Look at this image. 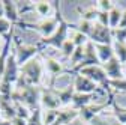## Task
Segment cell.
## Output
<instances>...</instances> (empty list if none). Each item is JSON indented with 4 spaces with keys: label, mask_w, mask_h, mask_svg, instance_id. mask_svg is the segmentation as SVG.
<instances>
[{
    "label": "cell",
    "mask_w": 126,
    "mask_h": 125,
    "mask_svg": "<svg viewBox=\"0 0 126 125\" xmlns=\"http://www.w3.org/2000/svg\"><path fill=\"white\" fill-rule=\"evenodd\" d=\"M54 5V12H56V17L59 18V27L56 30V33L50 38H42L41 41H38V48L41 53H44V50L47 47H54V48H62V45L65 44L66 39H69V32H71V27H74V24H69L62 15V9H60V2H53Z\"/></svg>",
    "instance_id": "obj_1"
},
{
    "label": "cell",
    "mask_w": 126,
    "mask_h": 125,
    "mask_svg": "<svg viewBox=\"0 0 126 125\" xmlns=\"http://www.w3.org/2000/svg\"><path fill=\"white\" fill-rule=\"evenodd\" d=\"M41 87L36 86H15L12 92V101L26 105L30 112L41 108Z\"/></svg>",
    "instance_id": "obj_2"
},
{
    "label": "cell",
    "mask_w": 126,
    "mask_h": 125,
    "mask_svg": "<svg viewBox=\"0 0 126 125\" xmlns=\"http://www.w3.org/2000/svg\"><path fill=\"white\" fill-rule=\"evenodd\" d=\"M44 75V66L42 63L35 57L29 60L26 65L20 66V79L15 86H36L41 87Z\"/></svg>",
    "instance_id": "obj_3"
},
{
    "label": "cell",
    "mask_w": 126,
    "mask_h": 125,
    "mask_svg": "<svg viewBox=\"0 0 126 125\" xmlns=\"http://www.w3.org/2000/svg\"><path fill=\"white\" fill-rule=\"evenodd\" d=\"M18 26H21L24 29L36 30V32H39L42 35V38H50V36H53L56 33V30L59 27V18L56 15H53V17H48V18H42L41 21H38L35 24H29L26 21H21Z\"/></svg>",
    "instance_id": "obj_4"
},
{
    "label": "cell",
    "mask_w": 126,
    "mask_h": 125,
    "mask_svg": "<svg viewBox=\"0 0 126 125\" xmlns=\"http://www.w3.org/2000/svg\"><path fill=\"white\" fill-rule=\"evenodd\" d=\"M14 45H15L14 47L15 57H17V62H18L20 66L26 65L29 60L35 59L38 54H41L38 45H35V44H23V42L18 41L17 36H15V39H14Z\"/></svg>",
    "instance_id": "obj_5"
},
{
    "label": "cell",
    "mask_w": 126,
    "mask_h": 125,
    "mask_svg": "<svg viewBox=\"0 0 126 125\" xmlns=\"http://www.w3.org/2000/svg\"><path fill=\"white\" fill-rule=\"evenodd\" d=\"M78 74L87 77V79H90L92 82H94L98 86H101L104 90H107V95H108V93H113V90H110V87H108V77H107L102 65H93V66L83 68Z\"/></svg>",
    "instance_id": "obj_6"
},
{
    "label": "cell",
    "mask_w": 126,
    "mask_h": 125,
    "mask_svg": "<svg viewBox=\"0 0 126 125\" xmlns=\"http://www.w3.org/2000/svg\"><path fill=\"white\" fill-rule=\"evenodd\" d=\"M75 92L78 93H98V95L104 97L107 95V90H104L101 86H98L94 82H92L90 79L81 75V74H75L74 75V82H72Z\"/></svg>",
    "instance_id": "obj_7"
},
{
    "label": "cell",
    "mask_w": 126,
    "mask_h": 125,
    "mask_svg": "<svg viewBox=\"0 0 126 125\" xmlns=\"http://www.w3.org/2000/svg\"><path fill=\"white\" fill-rule=\"evenodd\" d=\"M18 79H20V65L17 62V57H15V50L12 48L11 54L6 60V66H5V71H3V75H2V79H0V82L15 86Z\"/></svg>",
    "instance_id": "obj_8"
},
{
    "label": "cell",
    "mask_w": 126,
    "mask_h": 125,
    "mask_svg": "<svg viewBox=\"0 0 126 125\" xmlns=\"http://www.w3.org/2000/svg\"><path fill=\"white\" fill-rule=\"evenodd\" d=\"M93 65H101V62H99V57H98V53H96V47H94V44H93L92 41H89V42L84 45V57H83V60H81L75 68L69 69V72L78 74L83 68L93 66Z\"/></svg>",
    "instance_id": "obj_9"
},
{
    "label": "cell",
    "mask_w": 126,
    "mask_h": 125,
    "mask_svg": "<svg viewBox=\"0 0 126 125\" xmlns=\"http://www.w3.org/2000/svg\"><path fill=\"white\" fill-rule=\"evenodd\" d=\"M89 39L93 42V44H108V45H113L114 39H113V30L107 27V26H102L99 24L98 21L93 23V29L89 35Z\"/></svg>",
    "instance_id": "obj_10"
},
{
    "label": "cell",
    "mask_w": 126,
    "mask_h": 125,
    "mask_svg": "<svg viewBox=\"0 0 126 125\" xmlns=\"http://www.w3.org/2000/svg\"><path fill=\"white\" fill-rule=\"evenodd\" d=\"M42 56H44V60H45V69L50 74V86H54L57 77L62 75L63 72H69V69H66L65 65H63L59 59H56L53 56H47L44 53H42Z\"/></svg>",
    "instance_id": "obj_11"
},
{
    "label": "cell",
    "mask_w": 126,
    "mask_h": 125,
    "mask_svg": "<svg viewBox=\"0 0 126 125\" xmlns=\"http://www.w3.org/2000/svg\"><path fill=\"white\" fill-rule=\"evenodd\" d=\"M62 103L59 97L54 93L53 87H42L41 89V110H59L62 108Z\"/></svg>",
    "instance_id": "obj_12"
},
{
    "label": "cell",
    "mask_w": 126,
    "mask_h": 125,
    "mask_svg": "<svg viewBox=\"0 0 126 125\" xmlns=\"http://www.w3.org/2000/svg\"><path fill=\"white\" fill-rule=\"evenodd\" d=\"M108 80H117V79H123L125 77V68H123V63L114 56L111 57L107 63L102 65Z\"/></svg>",
    "instance_id": "obj_13"
},
{
    "label": "cell",
    "mask_w": 126,
    "mask_h": 125,
    "mask_svg": "<svg viewBox=\"0 0 126 125\" xmlns=\"http://www.w3.org/2000/svg\"><path fill=\"white\" fill-rule=\"evenodd\" d=\"M75 119H80V110H75L71 105L62 107L57 110V118L53 125H71Z\"/></svg>",
    "instance_id": "obj_14"
},
{
    "label": "cell",
    "mask_w": 126,
    "mask_h": 125,
    "mask_svg": "<svg viewBox=\"0 0 126 125\" xmlns=\"http://www.w3.org/2000/svg\"><path fill=\"white\" fill-rule=\"evenodd\" d=\"M3 9H5V18L9 20L14 26H18L23 20L18 9V2H12V0H3Z\"/></svg>",
    "instance_id": "obj_15"
},
{
    "label": "cell",
    "mask_w": 126,
    "mask_h": 125,
    "mask_svg": "<svg viewBox=\"0 0 126 125\" xmlns=\"http://www.w3.org/2000/svg\"><path fill=\"white\" fill-rule=\"evenodd\" d=\"M0 116L6 121H12L17 118V105H15V101H12V98L0 97Z\"/></svg>",
    "instance_id": "obj_16"
},
{
    "label": "cell",
    "mask_w": 126,
    "mask_h": 125,
    "mask_svg": "<svg viewBox=\"0 0 126 125\" xmlns=\"http://www.w3.org/2000/svg\"><path fill=\"white\" fill-rule=\"evenodd\" d=\"M96 97H99L98 93H78V92H75L72 103H71V107L75 108V110H81L86 105L96 101Z\"/></svg>",
    "instance_id": "obj_17"
},
{
    "label": "cell",
    "mask_w": 126,
    "mask_h": 125,
    "mask_svg": "<svg viewBox=\"0 0 126 125\" xmlns=\"http://www.w3.org/2000/svg\"><path fill=\"white\" fill-rule=\"evenodd\" d=\"M50 87H53L54 93L59 97V100H60V103H62L63 107L71 105L72 98H74V95H75V87H74V84H69V86L63 87V89H57L56 86H50Z\"/></svg>",
    "instance_id": "obj_18"
},
{
    "label": "cell",
    "mask_w": 126,
    "mask_h": 125,
    "mask_svg": "<svg viewBox=\"0 0 126 125\" xmlns=\"http://www.w3.org/2000/svg\"><path fill=\"white\" fill-rule=\"evenodd\" d=\"M94 47H96V53H98L101 65L107 63L111 57H114L113 45H108V44H94Z\"/></svg>",
    "instance_id": "obj_19"
},
{
    "label": "cell",
    "mask_w": 126,
    "mask_h": 125,
    "mask_svg": "<svg viewBox=\"0 0 126 125\" xmlns=\"http://www.w3.org/2000/svg\"><path fill=\"white\" fill-rule=\"evenodd\" d=\"M77 11H78V14H80V18L83 21H90V23H94L98 20V15H99V11H98V8L94 5H90V6L83 8V9L78 6Z\"/></svg>",
    "instance_id": "obj_20"
},
{
    "label": "cell",
    "mask_w": 126,
    "mask_h": 125,
    "mask_svg": "<svg viewBox=\"0 0 126 125\" xmlns=\"http://www.w3.org/2000/svg\"><path fill=\"white\" fill-rule=\"evenodd\" d=\"M54 11V5L53 2H45V0H41V2H35V12L38 15H41L42 18H48L53 17L51 12Z\"/></svg>",
    "instance_id": "obj_21"
},
{
    "label": "cell",
    "mask_w": 126,
    "mask_h": 125,
    "mask_svg": "<svg viewBox=\"0 0 126 125\" xmlns=\"http://www.w3.org/2000/svg\"><path fill=\"white\" fill-rule=\"evenodd\" d=\"M75 27H77V24L72 27V32H71V35H69V39L75 44V47H84L90 39H89L84 33H81L80 30H77Z\"/></svg>",
    "instance_id": "obj_22"
},
{
    "label": "cell",
    "mask_w": 126,
    "mask_h": 125,
    "mask_svg": "<svg viewBox=\"0 0 126 125\" xmlns=\"http://www.w3.org/2000/svg\"><path fill=\"white\" fill-rule=\"evenodd\" d=\"M111 108H113V116H114L122 125H126V107L119 105L117 101L113 98V100H111Z\"/></svg>",
    "instance_id": "obj_23"
},
{
    "label": "cell",
    "mask_w": 126,
    "mask_h": 125,
    "mask_svg": "<svg viewBox=\"0 0 126 125\" xmlns=\"http://www.w3.org/2000/svg\"><path fill=\"white\" fill-rule=\"evenodd\" d=\"M122 17H123V11L116 5L111 11H110V27H111V30L119 27V24L122 21Z\"/></svg>",
    "instance_id": "obj_24"
},
{
    "label": "cell",
    "mask_w": 126,
    "mask_h": 125,
    "mask_svg": "<svg viewBox=\"0 0 126 125\" xmlns=\"http://www.w3.org/2000/svg\"><path fill=\"white\" fill-rule=\"evenodd\" d=\"M113 50H114V56L125 65L126 63V42L114 41L113 42Z\"/></svg>",
    "instance_id": "obj_25"
},
{
    "label": "cell",
    "mask_w": 126,
    "mask_h": 125,
    "mask_svg": "<svg viewBox=\"0 0 126 125\" xmlns=\"http://www.w3.org/2000/svg\"><path fill=\"white\" fill-rule=\"evenodd\" d=\"M108 87H110V90L126 93V77L117 79V80H108Z\"/></svg>",
    "instance_id": "obj_26"
},
{
    "label": "cell",
    "mask_w": 126,
    "mask_h": 125,
    "mask_svg": "<svg viewBox=\"0 0 126 125\" xmlns=\"http://www.w3.org/2000/svg\"><path fill=\"white\" fill-rule=\"evenodd\" d=\"M75 44L71 41V39H66L65 41V44L62 45V48H60V51H62V56L65 57V59H71L72 57V54H74V51H75Z\"/></svg>",
    "instance_id": "obj_27"
},
{
    "label": "cell",
    "mask_w": 126,
    "mask_h": 125,
    "mask_svg": "<svg viewBox=\"0 0 126 125\" xmlns=\"http://www.w3.org/2000/svg\"><path fill=\"white\" fill-rule=\"evenodd\" d=\"M89 125H122L116 118H113V119H108V118H104V116H96Z\"/></svg>",
    "instance_id": "obj_28"
},
{
    "label": "cell",
    "mask_w": 126,
    "mask_h": 125,
    "mask_svg": "<svg viewBox=\"0 0 126 125\" xmlns=\"http://www.w3.org/2000/svg\"><path fill=\"white\" fill-rule=\"evenodd\" d=\"M83 57H84V47H77L75 51H74V54H72V57L69 59L71 66H72V68H75V66H77V65L83 60ZM72 68H71V69H72Z\"/></svg>",
    "instance_id": "obj_29"
},
{
    "label": "cell",
    "mask_w": 126,
    "mask_h": 125,
    "mask_svg": "<svg viewBox=\"0 0 126 125\" xmlns=\"http://www.w3.org/2000/svg\"><path fill=\"white\" fill-rule=\"evenodd\" d=\"M57 118V110H42V122L44 125H53Z\"/></svg>",
    "instance_id": "obj_30"
},
{
    "label": "cell",
    "mask_w": 126,
    "mask_h": 125,
    "mask_svg": "<svg viewBox=\"0 0 126 125\" xmlns=\"http://www.w3.org/2000/svg\"><path fill=\"white\" fill-rule=\"evenodd\" d=\"M94 6H96L98 11H101V12H110L116 6V3L111 2V0H98V2H94Z\"/></svg>",
    "instance_id": "obj_31"
},
{
    "label": "cell",
    "mask_w": 126,
    "mask_h": 125,
    "mask_svg": "<svg viewBox=\"0 0 126 125\" xmlns=\"http://www.w3.org/2000/svg\"><path fill=\"white\" fill-rule=\"evenodd\" d=\"M12 27H14V24L9 21V20H6L5 17H2L0 18V36H8V33L12 30Z\"/></svg>",
    "instance_id": "obj_32"
},
{
    "label": "cell",
    "mask_w": 126,
    "mask_h": 125,
    "mask_svg": "<svg viewBox=\"0 0 126 125\" xmlns=\"http://www.w3.org/2000/svg\"><path fill=\"white\" fill-rule=\"evenodd\" d=\"M113 39L119 42H126V29H122V27L113 29Z\"/></svg>",
    "instance_id": "obj_33"
},
{
    "label": "cell",
    "mask_w": 126,
    "mask_h": 125,
    "mask_svg": "<svg viewBox=\"0 0 126 125\" xmlns=\"http://www.w3.org/2000/svg\"><path fill=\"white\" fill-rule=\"evenodd\" d=\"M99 24H102V26H107V27H110V12H101L99 11V15H98V20H96ZM111 29V27H110Z\"/></svg>",
    "instance_id": "obj_34"
},
{
    "label": "cell",
    "mask_w": 126,
    "mask_h": 125,
    "mask_svg": "<svg viewBox=\"0 0 126 125\" xmlns=\"http://www.w3.org/2000/svg\"><path fill=\"white\" fill-rule=\"evenodd\" d=\"M11 124L12 125H27V121L26 119H21V118H15V119L11 121Z\"/></svg>",
    "instance_id": "obj_35"
},
{
    "label": "cell",
    "mask_w": 126,
    "mask_h": 125,
    "mask_svg": "<svg viewBox=\"0 0 126 125\" xmlns=\"http://www.w3.org/2000/svg\"><path fill=\"white\" fill-rule=\"evenodd\" d=\"M119 27H122V29H126V9L123 11V17H122V21H120Z\"/></svg>",
    "instance_id": "obj_36"
},
{
    "label": "cell",
    "mask_w": 126,
    "mask_h": 125,
    "mask_svg": "<svg viewBox=\"0 0 126 125\" xmlns=\"http://www.w3.org/2000/svg\"><path fill=\"white\" fill-rule=\"evenodd\" d=\"M0 125H12V124H11V121H6L5 118L0 116Z\"/></svg>",
    "instance_id": "obj_37"
},
{
    "label": "cell",
    "mask_w": 126,
    "mask_h": 125,
    "mask_svg": "<svg viewBox=\"0 0 126 125\" xmlns=\"http://www.w3.org/2000/svg\"><path fill=\"white\" fill-rule=\"evenodd\" d=\"M5 17V9H3V0H0V18Z\"/></svg>",
    "instance_id": "obj_38"
},
{
    "label": "cell",
    "mask_w": 126,
    "mask_h": 125,
    "mask_svg": "<svg viewBox=\"0 0 126 125\" xmlns=\"http://www.w3.org/2000/svg\"><path fill=\"white\" fill-rule=\"evenodd\" d=\"M2 39H3V36H0V53H2V50H3V45H5V44H2Z\"/></svg>",
    "instance_id": "obj_39"
},
{
    "label": "cell",
    "mask_w": 126,
    "mask_h": 125,
    "mask_svg": "<svg viewBox=\"0 0 126 125\" xmlns=\"http://www.w3.org/2000/svg\"><path fill=\"white\" fill-rule=\"evenodd\" d=\"M123 68H125V77H126V63L123 65Z\"/></svg>",
    "instance_id": "obj_40"
}]
</instances>
